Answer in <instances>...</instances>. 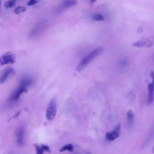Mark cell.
Returning <instances> with one entry per match:
<instances>
[{
    "label": "cell",
    "instance_id": "cell-17",
    "mask_svg": "<svg viewBox=\"0 0 154 154\" xmlns=\"http://www.w3.org/2000/svg\"><path fill=\"white\" fill-rule=\"evenodd\" d=\"M36 152L37 154H43L44 150L42 146H36Z\"/></svg>",
    "mask_w": 154,
    "mask_h": 154
},
{
    "label": "cell",
    "instance_id": "cell-9",
    "mask_svg": "<svg viewBox=\"0 0 154 154\" xmlns=\"http://www.w3.org/2000/svg\"><path fill=\"white\" fill-rule=\"evenodd\" d=\"M77 3L78 2H77L76 1H75V0H66V1H63L60 4L58 10L59 12H62L66 9L71 8V7L76 6Z\"/></svg>",
    "mask_w": 154,
    "mask_h": 154
},
{
    "label": "cell",
    "instance_id": "cell-10",
    "mask_svg": "<svg viewBox=\"0 0 154 154\" xmlns=\"http://www.w3.org/2000/svg\"><path fill=\"white\" fill-rule=\"evenodd\" d=\"M25 131L22 127L19 128L16 133V141L19 146H22L24 141Z\"/></svg>",
    "mask_w": 154,
    "mask_h": 154
},
{
    "label": "cell",
    "instance_id": "cell-8",
    "mask_svg": "<svg viewBox=\"0 0 154 154\" xmlns=\"http://www.w3.org/2000/svg\"><path fill=\"white\" fill-rule=\"evenodd\" d=\"M153 41L149 38L142 39L132 44L133 46L138 47V48H143V47H150L152 46Z\"/></svg>",
    "mask_w": 154,
    "mask_h": 154
},
{
    "label": "cell",
    "instance_id": "cell-5",
    "mask_svg": "<svg viewBox=\"0 0 154 154\" xmlns=\"http://www.w3.org/2000/svg\"><path fill=\"white\" fill-rule=\"evenodd\" d=\"M27 91V88L19 85V87L17 88V89L10 96V97L9 98L10 102H14L17 101L19 99L21 94H22L24 92H26Z\"/></svg>",
    "mask_w": 154,
    "mask_h": 154
},
{
    "label": "cell",
    "instance_id": "cell-20",
    "mask_svg": "<svg viewBox=\"0 0 154 154\" xmlns=\"http://www.w3.org/2000/svg\"><path fill=\"white\" fill-rule=\"evenodd\" d=\"M152 152L154 153V146H153V147L152 148Z\"/></svg>",
    "mask_w": 154,
    "mask_h": 154
},
{
    "label": "cell",
    "instance_id": "cell-1",
    "mask_svg": "<svg viewBox=\"0 0 154 154\" xmlns=\"http://www.w3.org/2000/svg\"><path fill=\"white\" fill-rule=\"evenodd\" d=\"M104 51V48L102 47H98L93 50L88 54L77 66L76 71L80 72L83 70L93 60H94L97 56H99Z\"/></svg>",
    "mask_w": 154,
    "mask_h": 154
},
{
    "label": "cell",
    "instance_id": "cell-16",
    "mask_svg": "<svg viewBox=\"0 0 154 154\" xmlns=\"http://www.w3.org/2000/svg\"><path fill=\"white\" fill-rule=\"evenodd\" d=\"M16 3L15 1H7L4 4V7L6 9H10L13 7Z\"/></svg>",
    "mask_w": 154,
    "mask_h": 154
},
{
    "label": "cell",
    "instance_id": "cell-15",
    "mask_svg": "<svg viewBox=\"0 0 154 154\" xmlns=\"http://www.w3.org/2000/svg\"><path fill=\"white\" fill-rule=\"evenodd\" d=\"M25 10H26V7H24V6H18L15 9L14 12L16 14L18 15V14H20V13L25 12Z\"/></svg>",
    "mask_w": 154,
    "mask_h": 154
},
{
    "label": "cell",
    "instance_id": "cell-2",
    "mask_svg": "<svg viewBox=\"0 0 154 154\" xmlns=\"http://www.w3.org/2000/svg\"><path fill=\"white\" fill-rule=\"evenodd\" d=\"M57 113V102L56 99L54 98L51 99L48 106L46 117L48 120H52L54 119Z\"/></svg>",
    "mask_w": 154,
    "mask_h": 154
},
{
    "label": "cell",
    "instance_id": "cell-14",
    "mask_svg": "<svg viewBox=\"0 0 154 154\" xmlns=\"http://www.w3.org/2000/svg\"><path fill=\"white\" fill-rule=\"evenodd\" d=\"M92 19L96 21H103L104 20V16L101 14L96 13L92 16Z\"/></svg>",
    "mask_w": 154,
    "mask_h": 154
},
{
    "label": "cell",
    "instance_id": "cell-12",
    "mask_svg": "<svg viewBox=\"0 0 154 154\" xmlns=\"http://www.w3.org/2000/svg\"><path fill=\"white\" fill-rule=\"evenodd\" d=\"M127 120H128V124L129 126H132L133 125L134 119H135V115L134 112L132 110H129L127 113Z\"/></svg>",
    "mask_w": 154,
    "mask_h": 154
},
{
    "label": "cell",
    "instance_id": "cell-6",
    "mask_svg": "<svg viewBox=\"0 0 154 154\" xmlns=\"http://www.w3.org/2000/svg\"><path fill=\"white\" fill-rule=\"evenodd\" d=\"M120 135V124H119L116 126L115 129L106 134V137L108 141L112 142L117 139Z\"/></svg>",
    "mask_w": 154,
    "mask_h": 154
},
{
    "label": "cell",
    "instance_id": "cell-19",
    "mask_svg": "<svg viewBox=\"0 0 154 154\" xmlns=\"http://www.w3.org/2000/svg\"><path fill=\"white\" fill-rule=\"evenodd\" d=\"M37 3H38V1H36V0H31V1H30L28 2L27 5L29 6H32L35 5V4H37Z\"/></svg>",
    "mask_w": 154,
    "mask_h": 154
},
{
    "label": "cell",
    "instance_id": "cell-7",
    "mask_svg": "<svg viewBox=\"0 0 154 154\" xmlns=\"http://www.w3.org/2000/svg\"><path fill=\"white\" fill-rule=\"evenodd\" d=\"M15 70L12 67H8L0 75V84L6 82L11 76L15 73Z\"/></svg>",
    "mask_w": 154,
    "mask_h": 154
},
{
    "label": "cell",
    "instance_id": "cell-11",
    "mask_svg": "<svg viewBox=\"0 0 154 154\" xmlns=\"http://www.w3.org/2000/svg\"><path fill=\"white\" fill-rule=\"evenodd\" d=\"M33 82V81L31 78H30L29 76H25L21 79L19 85L23 86L26 88H28V87L32 85Z\"/></svg>",
    "mask_w": 154,
    "mask_h": 154
},
{
    "label": "cell",
    "instance_id": "cell-13",
    "mask_svg": "<svg viewBox=\"0 0 154 154\" xmlns=\"http://www.w3.org/2000/svg\"><path fill=\"white\" fill-rule=\"evenodd\" d=\"M66 150H67L69 152H73V146L72 144H67L65 145L62 147V149L60 150V152H65Z\"/></svg>",
    "mask_w": 154,
    "mask_h": 154
},
{
    "label": "cell",
    "instance_id": "cell-22",
    "mask_svg": "<svg viewBox=\"0 0 154 154\" xmlns=\"http://www.w3.org/2000/svg\"><path fill=\"white\" fill-rule=\"evenodd\" d=\"M0 6H1V2H0Z\"/></svg>",
    "mask_w": 154,
    "mask_h": 154
},
{
    "label": "cell",
    "instance_id": "cell-21",
    "mask_svg": "<svg viewBox=\"0 0 154 154\" xmlns=\"http://www.w3.org/2000/svg\"><path fill=\"white\" fill-rule=\"evenodd\" d=\"M86 154H91V153H90V152H87Z\"/></svg>",
    "mask_w": 154,
    "mask_h": 154
},
{
    "label": "cell",
    "instance_id": "cell-18",
    "mask_svg": "<svg viewBox=\"0 0 154 154\" xmlns=\"http://www.w3.org/2000/svg\"><path fill=\"white\" fill-rule=\"evenodd\" d=\"M42 147L44 151H46V152H49V153L51 152V149H50V148H49V147L48 146L45 145V144H42Z\"/></svg>",
    "mask_w": 154,
    "mask_h": 154
},
{
    "label": "cell",
    "instance_id": "cell-3",
    "mask_svg": "<svg viewBox=\"0 0 154 154\" xmlns=\"http://www.w3.org/2000/svg\"><path fill=\"white\" fill-rule=\"evenodd\" d=\"M152 78V82L148 85V93L147 97V102L149 105L152 104L154 101V72L150 73Z\"/></svg>",
    "mask_w": 154,
    "mask_h": 154
},
{
    "label": "cell",
    "instance_id": "cell-4",
    "mask_svg": "<svg viewBox=\"0 0 154 154\" xmlns=\"http://www.w3.org/2000/svg\"><path fill=\"white\" fill-rule=\"evenodd\" d=\"M16 56L12 53H6L0 56V66L13 64L15 63Z\"/></svg>",
    "mask_w": 154,
    "mask_h": 154
}]
</instances>
